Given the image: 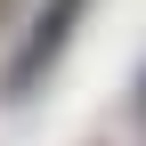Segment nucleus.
I'll return each instance as SVG.
<instances>
[{
    "instance_id": "f257e3e1",
    "label": "nucleus",
    "mask_w": 146,
    "mask_h": 146,
    "mask_svg": "<svg viewBox=\"0 0 146 146\" xmlns=\"http://www.w3.org/2000/svg\"><path fill=\"white\" fill-rule=\"evenodd\" d=\"M81 16H89V0H33V16H25V33H16V49H8V65H0V106H25L33 89H41L49 73L65 65V49H73V33H81Z\"/></svg>"
},
{
    "instance_id": "f03ea898",
    "label": "nucleus",
    "mask_w": 146,
    "mask_h": 146,
    "mask_svg": "<svg viewBox=\"0 0 146 146\" xmlns=\"http://www.w3.org/2000/svg\"><path fill=\"white\" fill-rule=\"evenodd\" d=\"M130 106H138V122H146V65H138V89H130Z\"/></svg>"
},
{
    "instance_id": "7ed1b4c3",
    "label": "nucleus",
    "mask_w": 146,
    "mask_h": 146,
    "mask_svg": "<svg viewBox=\"0 0 146 146\" xmlns=\"http://www.w3.org/2000/svg\"><path fill=\"white\" fill-rule=\"evenodd\" d=\"M0 16H8V0H0Z\"/></svg>"
}]
</instances>
